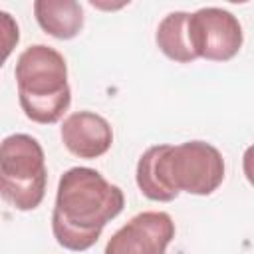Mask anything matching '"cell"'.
I'll list each match as a JSON object with an SVG mask.
<instances>
[{"instance_id": "3957f363", "label": "cell", "mask_w": 254, "mask_h": 254, "mask_svg": "<svg viewBox=\"0 0 254 254\" xmlns=\"http://www.w3.org/2000/svg\"><path fill=\"white\" fill-rule=\"evenodd\" d=\"M18 99L24 115L34 123H58L71 103L67 64L64 56L46 46L26 48L16 60Z\"/></svg>"}, {"instance_id": "7a4b0ae2", "label": "cell", "mask_w": 254, "mask_h": 254, "mask_svg": "<svg viewBox=\"0 0 254 254\" xmlns=\"http://www.w3.org/2000/svg\"><path fill=\"white\" fill-rule=\"evenodd\" d=\"M135 179L141 192L157 202H171L181 190L206 196L224 181V159L204 141L155 145L139 157Z\"/></svg>"}, {"instance_id": "30bf717a", "label": "cell", "mask_w": 254, "mask_h": 254, "mask_svg": "<svg viewBox=\"0 0 254 254\" xmlns=\"http://www.w3.org/2000/svg\"><path fill=\"white\" fill-rule=\"evenodd\" d=\"M242 171L248 183L254 187V145H250L242 155Z\"/></svg>"}, {"instance_id": "277c9868", "label": "cell", "mask_w": 254, "mask_h": 254, "mask_svg": "<svg viewBox=\"0 0 254 254\" xmlns=\"http://www.w3.org/2000/svg\"><path fill=\"white\" fill-rule=\"evenodd\" d=\"M44 149L32 135L14 133L0 147V192L16 210H34L46 194Z\"/></svg>"}, {"instance_id": "6da1fadb", "label": "cell", "mask_w": 254, "mask_h": 254, "mask_svg": "<svg viewBox=\"0 0 254 254\" xmlns=\"http://www.w3.org/2000/svg\"><path fill=\"white\" fill-rule=\"evenodd\" d=\"M123 206L125 196L117 185H111L95 169L71 167L58 183L52 232L67 250H89Z\"/></svg>"}, {"instance_id": "8992f818", "label": "cell", "mask_w": 254, "mask_h": 254, "mask_svg": "<svg viewBox=\"0 0 254 254\" xmlns=\"http://www.w3.org/2000/svg\"><path fill=\"white\" fill-rule=\"evenodd\" d=\"M175 238V222L163 210H145L123 224L103 254H165Z\"/></svg>"}, {"instance_id": "9c48e42d", "label": "cell", "mask_w": 254, "mask_h": 254, "mask_svg": "<svg viewBox=\"0 0 254 254\" xmlns=\"http://www.w3.org/2000/svg\"><path fill=\"white\" fill-rule=\"evenodd\" d=\"M189 12H171L167 14L155 34L159 50L173 62L179 64H190L196 58L190 42V32H189Z\"/></svg>"}, {"instance_id": "5b68a950", "label": "cell", "mask_w": 254, "mask_h": 254, "mask_svg": "<svg viewBox=\"0 0 254 254\" xmlns=\"http://www.w3.org/2000/svg\"><path fill=\"white\" fill-rule=\"evenodd\" d=\"M189 32L196 58L228 62L242 48V26L224 8H200L189 16Z\"/></svg>"}, {"instance_id": "ba28073f", "label": "cell", "mask_w": 254, "mask_h": 254, "mask_svg": "<svg viewBox=\"0 0 254 254\" xmlns=\"http://www.w3.org/2000/svg\"><path fill=\"white\" fill-rule=\"evenodd\" d=\"M34 16L40 28L58 40H71L83 28V10L75 0H36Z\"/></svg>"}, {"instance_id": "52a82bcc", "label": "cell", "mask_w": 254, "mask_h": 254, "mask_svg": "<svg viewBox=\"0 0 254 254\" xmlns=\"http://www.w3.org/2000/svg\"><path fill=\"white\" fill-rule=\"evenodd\" d=\"M62 141L79 159H97L111 149L113 131L105 117L93 111H77L64 119Z\"/></svg>"}]
</instances>
